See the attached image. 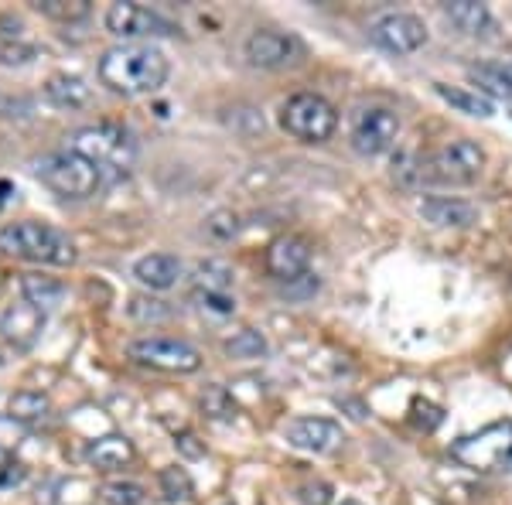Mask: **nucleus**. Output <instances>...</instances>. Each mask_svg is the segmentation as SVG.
I'll list each match as a JSON object with an SVG mask.
<instances>
[{
  "mask_svg": "<svg viewBox=\"0 0 512 505\" xmlns=\"http://www.w3.org/2000/svg\"><path fill=\"white\" fill-rule=\"evenodd\" d=\"M369 38L376 41L379 48L393 55H414L417 48L427 45V28L417 14L407 11H386L369 24Z\"/></svg>",
  "mask_w": 512,
  "mask_h": 505,
  "instance_id": "nucleus-11",
  "label": "nucleus"
},
{
  "mask_svg": "<svg viewBox=\"0 0 512 505\" xmlns=\"http://www.w3.org/2000/svg\"><path fill=\"white\" fill-rule=\"evenodd\" d=\"M0 362H4V355H0Z\"/></svg>",
  "mask_w": 512,
  "mask_h": 505,
  "instance_id": "nucleus-40",
  "label": "nucleus"
},
{
  "mask_svg": "<svg viewBox=\"0 0 512 505\" xmlns=\"http://www.w3.org/2000/svg\"><path fill=\"white\" fill-rule=\"evenodd\" d=\"M441 420H444V413L441 407H434L431 400H417L410 403V424H414L417 430H424V434H431V430L441 427Z\"/></svg>",
  "mask_w": 512,
  "mask_h": 505,
  "instance_id": "nucleus-34",
  "label": "nucleus"
},
{
  "mask_svg": "<svg viewBox=\"0 0 512 505\" xmlns=\"http://www.w3.org/2000/svg\"><path fill=\"white\" fill-rule=\"evenodd\" d=\"M45 321H48L45 311L35 308V304H28L24 297H18V301H11L4 311H0V338H4L11 349L24 352L41 338Z\"/></svg>",
  "mask_w": 512,
  "mask_h": 505,
  "instance_id": "nucleus-13",
  "label": "nucleus"
},
{
  "mask_svg": "<svg viewBox=\"0 0 512 505\" xmlns=\"http://www.w3.org/2000/svg\"><path fill=\"white\" fill-rule=\"evenodd\" d=\"M127 355L137 366L158 369V372H178V376L202 369V352L192 342H181V338H164V335L134 338Z\"/></svg>",
  "mask_w": 512,
  "mask_h": 505,
  "instance_id": "nucleus-8",
  "label": "nucleus"
},
{
  "mask_svg": "<svg viewBox=\"0 0 512 505\" xmlns=\"http://www.w3.org/2000/svg\"><path fill=\"white\" fill-rule=\"evenodd\" d=\"M311 267V243L304 236H277L274 243L267 246V270L274 273L280 284H294L301 280Z\"/></svg>",
  "mask_w": 512,
  "mask_h": 505,
  "instance_id": "nucleus-15",
  "label": "nucleus"
},
{
  "mask_svg": "<svg viewBox=\"0 0 512 505\" xmlns=\"http://www.w3.org/2000/svg\"><path fill=\"white\" fill-rule=\"evenodd\" d=\"M21 478H24V465L14 458L11 451H7V447H0V492H4V488L21 485Z\"/></svg>",
  "mask_w": 512,
  "mask_h": 505,
  "instance_id": "nucleus-36",
  "label": "nucleus"
},
{
  "mask_svg": "<svg viewBox=\"0 0 512 505\" xmlns=\"http://www.w3.org/2000/svg\"><path fill=\"white\" fill-rule=\"evenodd\" d=\"M301 502L304 505H328V502H332V488H328L325 482H315V485L301 488Z\"/></svg>",
  "mask_w": 512,
  "mask_h": 505,
  "instance_id": "nucleus-37",
  "label": "nucleus"
},
{
  "mask_svg": "<svg viewBox=\"0 0 512 505\" xmlns=\"http://www.w3.org/2000/svg\"><path fill=\"white\" fill-rule=\"evenodd\" d=\"M485 171V151L475 140H448L444 147L424 154V157H403L400 168L393 175H400L403 185L420 188V185H441V188H465L475 185Z\"/></svg>",
  "mask_w": 512,
  "mask_h": 505,
  "instance_id": "nucleus-2",
  "label": "nucleus"
},
{
  "mask_svg": "<svg viewBox=\"0 0 512 505\" xmlns=\"http://www.w3.org/2000/svg\"><path fill=\"white\" fill-rule=\"evenodd\" d=\"M175 444H178V451L185 454V458H202V454H205V447L198 444V437H195V434H178V437H175Z\"/></svg>",
  "mask_w": 512,
  "mask_h": 505,
  "instance_id": "nucleus-38",
  "label": "nucleus"
},
{
  "mask_svg": "<svg viewBox=\"0 0 512 505\" xmlns=\"http://www.w3.org/2000/svg\"><path fill=\"white\" fill-rule=\"evenodd\" d=\"M243 52L253 69H284V65H294L304 59L301 38L284 35V31H253V35L246 38Z\"/></svg>",
  "mask_w": 512,
  "mask_h": 505,
  "instance_id": "nucleus-12",
  "label": "nucleus"
},
{
  "mask_svg": "<svg viewBox=\"0 0 512 505\" xmlns=\"http://www.w3.org/2000/svg\"><path fill=\"white\" fill-rule=\"evenodd\" d=\"M280 127L304 144H325L338 130V110L321 93H294L280 106Z\"/></svg>",
  "mask_w": 512,
  "mask_h": 505,
  "instance_id": "nucleus-6",
  "label": "nucleus"
},
{
  "mask_svg": "<svg viewBox=\"0 0 512 505\" xmlns=\"http://www.w3.org/2000/svg\"><path fill=\"white\" fill-rule=\"evenodd\" d=\"M284 437L297 451H311V454H332L345 441L342 427L328 417H294L284 427Z\"/></svg>",
  "mask_w": 512,
  "mask_h": 505,
  "instance_id": "nucleus-14",
  "label": "nucleus"
},
{
  "mask_svg": "<svg viewBox=\"0 0 512 505\" xmlns=\"http://www.w3.org/2000/svg\"><path fill=\"white\" fill-rule=\"evenodd\" d=\"M181 260L171 253H147L134 263L137 284H144L147 291H171L181 280Z\"/></svg>",
  "mask_w": 512,
  "mask_h": 505,
  "instance_id": "nucleus-16",
  "label": "nucleus"
},
{
  "mask_svg": "<svg viewBox=\"0 0 512 505\" xmlns=\"http://www.w3.org/2000/svg\"><path fill=\"white\" fill-rule=\"evenodd\" d=\"M205 233H209L212 239H233L239 233V219H236V212H229V209H222V212H212L209 215V222H205Z\"/></svg>",
  "mask_w": 512,
  "mask_h": 505,
  "instance_id": "nucleus-35",
  "label": "nucleus"
},
{
  "mask_svg": "<svg viewBox=\"0 0 512 505\" xmlns=\"http://www.w3.org/2000/svg\"><path fill=\"white\" fill-rule=\"evenodd\" d=\"M35 175L48 192L65 198V202H86L103 185V171L93 161H86L82 154L69 151V147L41 157L35 164Z\"/></svg>",
  "mask_w": 512,
  "mask_h": 505,
  "instance_id": "nucleus-5",
  "label": "nucleus"
},
{
  "mask_svg": "<svg viewBox=\"0 0 512 505\" xmlns=\"http://www.w3.org/2000/svg\"><path fill=\"white\" fill-rule=\"evenodd\" d=\"M96 76L117 96H151L168 82L171 62L151 41H130V45H117L103 52Z\"/></svg>",
  "mask_w": 512,
  "mask_h": 505,
  "instance_id": "nucleus-1",
  "label": "nucleus"
},
{
  "mask_svg": "<svg viewBox=\"0 0 512 505\" xmlns=\"http://www.w3.org/2000/svg\"><path fill=\"white\" fill-rule=\"evenodd\" d=\"M31 59H35V45H28L21 38V31H14V35L0 41V65H24Z\"/></svg>",
  "mask_w": 512,
  "mask_h": 505,
  "instance_id": "nucleus-33",
  "label": "nucleus"
},
{
  "mask_svg": "<svg viewBox=\"0 0 512 505\" xmlns=\"http://www.w3.org/2000/svg\"><path fill=\"white\" fill-rule=\"evenodd\" d=\"M69 151L82 154L86 161H93L99 171H113V175H127L137 161V137L130 127H123L117 120H96L86 127L72 130L65 137Z\"/></svg>",
  "mask_w": 512,
  "mask_h": 505,
  "instance_id": "nucleus-3",
  "label": "nucleus"
},
{
  "mask_svg": "<svg viewBox=\"0 0 512 505\" xmlns=\"http://www.w3.org/2000/svg\"><path fill=\"white\" fill-rule=\"evenodd\" d=\"M434 89H437V96H441L444 103H451L454 110L468 113V117H492V113H495L492 99H489V96H482V93H472V89H458V86H441V82H437Z\"/></svg>",
  "mask_w": 512,
  "mask_h": 505,
  "instance_id": "nucleus-24",
  "label": "nucleus"
},
{
  "mask_svg": "<svg viewBox=\"0 0 512 505\" xmlns=\"http://www.w3.org/2000/svg\"><path fill=\"white\" fill-rule=\"evenodd\" d=\"M226 355L229 359H263L267 355V338L256 328H243L233 338H226Z\"/></svg>",
  "mask_w": 512,
  "mask_h": 505,
  "instance_id": "nucleus-27",
  "label": "nucleus"
},
{
  "mask_svg": "<svg viewBox=\"0 0 512 505\" xmlns=\"http://www.w3.org/2000/svg\"><path fill=\"white\" fill-rule=\"evenodd\" d=\"M396 137H400V117H396L390 106H362V110L352 113L349 140L355 154L379 157L396 144Z\"/></svg>",
  "mask_w": 512,
  "mask_h": 505,
  "instance_id": "nucleus-9",
  "label": "nucleus"
},
{
  "mask_svg": "<svg viewBox=\"0 0 512 505\" xmlns=\"http://www.w3.org/2000/svg\"><path fill=\"white\" fill-rule=\"evenodd\" d=\"M158 482H161V495H164L168 502H188V499L195 495L192 475H188L185 468H178V465L164 468L161 475H158Z\"/></svg>",
  "mask_w": 512,
  "mask_h": 505,
  "instance_id": "nucleus-29",
  "label": "nucleus"
},
{
  "mask_svg": "<svg viewBox=\"0 0 512 505\" xmlns=\"http://www.w3.org/2000/svg\"><path fill=\"white\" fill-rule=\"evenodd\" d=\"M233 267L222 260H202L195 267V284L198 291H216V294H229V287H233Z\"/></svg>",
  "mask_w": 512,
  "mask_h": 505,
  "instance_id": "nucleus-25",
  "label": "nucleus"
},
{
  "mask_svg": "<svg viewBox=\"0 0 512 505\" xmlns=\"http://www.w3.org/2000/svg\"><path fill=\"white\" fill-rule=\"evenodd\" d=\"M342 505H359V502H342Z\"/></svg>",
  "mask_w": 512,
  "mask_h": 505,
  "instance_id": "nucleus-39",
  "label": "nucleus"
},
{
  "mask_svg": "<svg viewBox=\"0 0 512 505\" xmlns=\"http://www.w3.org/2000/svg\"><path fill=\"white\" fill-rule=\"evenodd\" d=\"M99 499L106 505H144L147 488L137 482H106L99 488Z\"/></svg>",
  "mask_w": 512,
  "mask_h": 505,
  "instance_id": "nucleus-30",
  "label": "nucleus"
},
{
  "mask_svg": "<svg viewBox=\"0 0 512 505\" xmlns=\"http://www.w3.org/2000/svg\"><path fill=\"white\" fill-rule=\"evenodd\" d=\"M444 18H448L461 35H472V38L492 35V28H495L492 11L485 4H478V0H448V4H444Z\"/></svg>",
  "mask_w": 512,
  "mask_h": 505,
  "instance_id": "nucleus-18",
  "label": "nucleus"
},
{
  "mask_svg": "<svg viewBox=\"0 0 512 505\" xmlns=\"http://www.w3.org/2000/svg\"><path fill=\"white\" fill-rule=\"evenodd\" d=\"M106 31L117 38H168L178 35V28L171 24L164 14L151 11L144 4H134V0H117V4L106 7Z\"/></svg>",
  "mask_w": 512,
  "mask_h": 505,
  "instance_id": "nucleus-10",
  "label": "nucleus"
},
{
  "mask_svg": "<svg viewBox=\"0 0 512 505\" xmlns=\"http://www.w3.org/2000/svg\"><path fill=\"white\" fill-rule=\"evenodd\" d=\"M420 215L434 226L444 229H465L478 222V209L472 202H461V198H448V195H434L420 202Z\"/></svg>",
  "mask_w": 512,
  "mask_h": 505,
  "instance_id": "nucleus-17",
  "label": "nucleus"
},
{
  "mask_svg": "<svg viewBox=\"0 0 512 505\" xmlns=\"http://www.w3.org/2000/svg\"><path fill=\"white\" fill-rule=\"evenodd\" d=\"M454 461L475 471H506L512 468V424H492L472 437H461L451 447Z\"/></svg>",
  "mask_w": 512,
  "mask_h": 505,
  "instance_id": "nucleus-7",
  "label": "nucleus"
},
{
  "mask_svg": "<svg viewBox=\"0 0 512 505\" xmlns=\"http://www.w3.org/2000/svg\"><path fill=\"white\" fill-rule=\"evenodd\" d=\"M7 413H11V420H21V424H41L52 413V400L45 393H35V389H21V393L11 396Z\"/></svg>",
  "mask_w": 512,
  "mask_h": 505,
  "instance_id": "nucleus-23",
  "label": "nucleus"
},
{
  "mask_svg": "<svg viewBox=\"0 0 512 505\" xmlns=\"http://www.w3.org/2000/svg\"><path fill=\"white\" fill-rule=\"evenodd\" d=\"M45 96L48 103H55L59 110H82V106L93 99V89L86 86L82 76H69V72H59L45 82Z\"/></svg>",
  "mask_w": 512,
  "mask_h": 505,
  "instance_id": "nucleus-20",
  "label": "nucleus"
},
{
  "mask_svg": "<svg viewBox=\"0 0 512 505\" xmlns=\"http://www.w3.org/2000/svg\"><path fill=\"white\" fill-rule=\"evenodd\" d=\"M35 11L45 14L52 21H62V24H76V21H86L93 4L89 0H35Z\"/></svg>",
  "mask_w": 512,
  "mask_h": 505,
  "instance_id": "nucleus-26",
  "label": "nucleus"
},
{
  "mask_svg": "<svg viewBox=\"0 0 512 505\" xmlns=\"http://www.w3.org/2000/svg\"><path fill=\"white\" fill-rule=\"evenodd\" d=\"M21 297L28 304H35L41 311H52L55 304H62L65 297V287L59 284L55 277H41V273H24L21 277Z\"/></svg>",
  "mask_w": 512,
  "mask_h": 505,
  "instance_id": "nucleus-22",
  "label": "nucleus"
},
{
  "mask_svg": "<svg viewBox=\"0 0 512 505\" xmlns=\"http://www.w3.org/2000/svg\"><path fill=\"white\" fill-rule=\"evenodd\" d=\"M192 304L209 318H233L236 314V301L229 294H216V291H195Z\"/></svg>",
  "mask_w": 512,
  "mask_h": 505,
  "instance_id": "nucleus-32",
  "label": "nucleus"
},
{
  "mask_svg": "<svg viewBox=\"0 0 512 505\" xmlns=\"http://www.w3.org/2000/svg\"><path fill=\"white\" fill-rule=\"evenodd\" d=\"M0 253L14 256V260L41 263V267H72L79 260L76 243L69 233L45 222H11L0 229Z\"/></svg>",
  "mask_w": 512,
  "mask_h": 505,
  "instance_id": "nucleus-4",
  "label": "nucleus"
},
{
  "mask_svg": "<svg viewBox=\"0 0 512 505\" xmlns=\"http://www.w3.org/2000/svg\"><path fill=\"white\" fill-rule=\"evenodd\" d=\"M468 76L482 93L512 99V59H489V62H475L468 69Z\"/></svg>",
  "mask_w": 512,
  "mask_h": 505,
  "instance_id": "nucleus-21",
  "label": "nucleus"
},
{
  "mask_svg": "<svg viewBox=\"0 0 512 505\" xmlns=\"http://www.w3.org/2000/svg\"><path fill=\"white\" fill-rule=\"evenodd\" d=\"M127 314H130L134 321H140V325H147V321H164V318H171V308L161 301V297L137 294V297H130Z\"/></svg>",
  "mask_w": 512,
  "mask_h": 505,
  "instance_id": "nucleus-31",
  "label": "nucleus"
},
{
  "mask_svg": "<svg viewBox=\"0 0 512 505\" xmlns=\"http://www.w3.org/2000/svg\"><path fill=\"white\" fill-rule=\"evenodd\" d=\"M86 461H89V465H93L96 471L123 468V465H130V461H134V444H130L123 434L96 437V441L86 447Z\"/></svg>",
  "mask_w": 512,
  "mask_h": 505,
  "instance_id": "nucleus-19",
  "label": "nucleus"
},
{
  "mask_svg": "<svg viewBox=\"0 0 512 505\" xmlns=\"http://www.w3.org/2000/svg\"><path fill=\"white\" fill-rule=\"evenodd\" d=\"M198 403H202V413L209 420H233L236 417V400L226 386H205Z\"/></svg>",
  "mask_w": 512,
  "mask_h": 505,
  "instance_id": "nucleus-28",
  "label": "nucleus"
}]
</instances>
